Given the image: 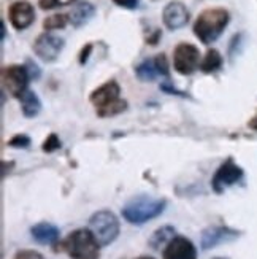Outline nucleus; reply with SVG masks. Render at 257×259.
Segmentation results:
<instances>
[{"label": "nucleus", "instance_id": "12", "mask_svg": "<svg viewBox=\"0 0 257 259\" xmlns=\"http://www.w3.org/2000/svg\"><path fill=\"white\" fill-rule=\"evenodd\" d=\"M119 93H121L119 84L113 80H110L105 84L97 88L95 91L91 94V97H89V100H91V104L95 107V110H100V108H105L111 104L118 102Z\"/></svg>", "mask_w": 257, "mask_h": 259}, {"label": "nucleus", "instance_id": "2", "mask_svg": "<svg viewBox=\"0 0 257 259\" xmlns=\"http://www.w3.org/2000/svg\"><path fill=\"white\" fill-rule=\"evenodd\" d=\"M167 202L164 199H154L148 196H138L129 200L122 208V217L130 224H143L154 220L164 211Z\"/></svg>", "mask_w": 257, "mask_h": 259}, {"label": "nucleus", "instance_id": "29", "mask_svg": "<svg viewBox=\"0 0 257 259\" xmlns=\"http://www.w3.org/2000/svg\"><path fill=\"white\" fill-rule=\"evenodd\" d=\"M91 51H92V45L89 43V45H86V47L81 50V54H80V64H86V62H87Z\"/></svg>", "mask_w": 257, "mask_h": 259}, {"label": "nucleus", "instance_id": "16", "mask_svg": "<svg viewBox=\"0 0 257 259\" xmlns=\"http://www.w3.org/2000/svg\"><path fill=\"white\" fill-rule=\"evenodd\" d=\"M18 99L21 102V108H22V113H24V116L33 118V116H37L40 113L41 102H40L38 96L33 91H30V89H26V91L22 93Z\"/></svg>", "mask_w": 257, "mask_h": 259}, {"label": "nucleus", "instance_id": "32", "mask_svg": "<svg viewBox=\"0 0 257 259\" xmlns=\"http://www.w3.org/2000/svg\"><path fill=\"white\" fill-rule=\"evenodd\" d=\"M137 259H154V257H151V256H140V257H137Z\"/></svg>", "mask_w": 257, "mask_h": 259}, {"label": "nucleus", "instance_id": "27", "mask_svg": "<svg viewBox=\"0 0 257 259\" xmlns=\"http://www.w3.org/2000/svg\"><path fill=\"white\" fill-rule=\"evenodd\" d=\"M15 259H44L43 254L33 250H21L15 254Z\"/></svg>", "mask_w": 257, "mask_h": 259}, {"label": "nucleus", "instance_id": "30", "mask_svg": "<svg viewBox=\"0 0 257 259\" xmlns=\"http://www.w3.org/2000/svg\"><path fill=\"white\" fill-rule=\"evenodd\" d=\"M249 127H251V129H254V131H257V115L249 121Z\"/></svg>", "mask_w": 257, "mask_h": 259}, {"label": "nucleus", "instance_id": "8", "mask_svg": "<svg viewBox=\"0 0 257 259\" xmlns=\"http://www.w3.org/2000/svg\"><path fill=\"white\" fill-rule=\"evenodd\" d=\"M241 178H243L241 168L232 159H227L216 170L213 180H211V186H213V189L218 194H221V193H224V189H227L229 186L238 183Z\"/></svg>", "mask_w": 257, "mask_h": 259}, {"label": "nucleus", "instance_id": "5", "mask_svg": "<svg viewBox=\"0 0 257 259\" xmlns=\"http://www.w3.org/2000/svg\"><path fill=\"white\" fill-rule=\"evenodd\" d=\"M200 53L198 48L191 43H180L173 53L175 70L181 75H191L198 69Z\"/></svg>", "mask_w": 257, "mask_h": 259}, {"label": "nucleus", "instance_id": "31", "mask_svg": "<svg viewBox=\"0 0 257 259\" xmlns=\"http://www.w3.org/2000/svg\"><path fill=\"white\" fill-rule=\"evenodd\" d=\"M0 27H2V40H5V37H7V29H5V22L2 21V26H0Z\"/></svg>", "mask_w": 257, "mask_h": 259}, {"label": "nucleus", "instance_id": "6", "mask_svg": "<svg viewBox=\"0 0 257 259\" xmlns=\"http://www.w3.org/2000/svg\"><path fill=\"white\" fill-rule=\"evenodd\" d=\"M29 73L24 65H7L2 69V83L5 91L11 96L19 97L27 89L29 83Z\"/></svg>", "mask_w": 257, "mask_h": 259}, {"label": "nucleus", "instance_id": "9", "mask_svg": "<svg viewBox=\"0 0 257 259\" xmlns=\"http://www.w3.org/2000/svg\"><path fill=\"white\" fill-rule=\"evenodd\" d=\"M8 18L16 30H24L35 21V10L27 0H18L8 8Z\"/></svg>", "mask_w": 257, "mask_h": 259}, {"label": "nucleus", "instance_id": "13", "mask_svg": "<svg viewBox=\"0 0 257 259\" xmlns=\"http://www.w3.org/2000/svg\"><path fill=\"white\" fill-rule=\"evenodd\" d=\"M195 246L186 237H175L164 250V259H195Z\"/></svg>", "mask_w": 257, "mask_h": 259}, {"label": "nucleus", "instance_id": "15", "mask_svg": "<svg viewBox=\"0 0 257 259\" xmlns=\"http://www.w3.org/2000/svg\"><path fill=\"white\" fill-rule=\"evenodd\" d=\"M94 13H95L94 5L89 4V2H84V0H83V2H78L72 8L70 15H69V19H70L73 27H81V26L87 24V22L92 19Z\"/></svg>", "mask_w": 257, "mask_h": 259}, {"label": "nucleus", "instance_id": "24", "mask_svg": "<svg viewBox=\"0 0 257 259\" xmlns=\"http://www.w3.org/2000/svg\"><path fill=\"white\" fill-rule=\"evenodd\" d=\"M59 148H61V142H59L58 135H56V134H51L43 143V151H46V153H53V151L59 150Z\"/></svg>", "mask_w": 257, "mask_h": 259}, {"label": "nucleus", "instance_id": "10", "mask_svg": "<svg viewBox=\"0 0 257 259\" xmlns=\"http://www.w3.org/2000/svg\"><path fill=\"white\" fill-rule=\"evenodd\" d=\"M162 19H164V24L170 30H180L189 22L191 15H189V10L186 8L183 2L173 0V2L165 5L162 11Z\"/></svg>", "mask_w": 257, "mask_h": 259}, {"label": "nucleus", "instance_id": "14", "mask_svg": "<svg viewBox=\"0 0 257 259\" xmlns=\"http://www.w3.org/2000/svg\"><path fill=\"white\" fill-rule=\"evenodd\" d=\"M32 237L38 243L43 245H51L59 240V229L51 223H38L30 229Z\"/></svg>", "mask_w": 257, "mask_h": 259}, {"label": "nucleus", "instance_id": "7", "mask_svg": "<svg viewBox=\"0 0 257 259\" xmlns=\"http://www.w3.org/2000/svg\"><path fill=\"white\" fill-rule=\"evenodd\" d=\"M64 38L44 32L41 35H38L35 43H33V51H35V54L43 62H54L64 50Z\"/></svg>", "mask_w": 257, "mask_h": 259}, {"label": "nucleus", "instance_id": "20", "mask_svg": "<svg viewBox=\"0 0 257 259\" xmlns=\"http://www.w3.org/2000/svg\"><path fill=\"white\" fill-rule=\"evenodd\" d=\"M126 108H127V102H126V100L119 99L118 102L111 104V105H108V107H105V108L97 110V115H98L100 118H111V116H116V115L122 113V111H124Z\"/></svg>", "mask_w": 257, "mask_h": 259}, {"label": "nucleus", "instance_id": "4", "mask_svg": "<svg viewBox=\"0 0 257 259\" xmlns=\"http://www.w3.org/2000/svg\"><path fill=\"white\" fill-rule=\"evenodd\" d=\"M89 231L92 232L100 246L113 243L119 235V221L115 213L108 210L97 211L89 220Z\"/></svg>", "mask_w": 257, "mask_h": 259}, {"label": "nucleus", "instance_id": "17", "mask_svg": "<svg viewBox=\"0 0 257 259\" xmlns=\"http://www.w3.org/2000/svg\"><path fill=\"white\" fill-rule=\"evenodd\" d=\"M173 239H175V228L164 226L152 234V237L149 239V246L152 250H161L162 245H169Z\"/></svg>", "mask_w": 257, "mask_h": 259}, {"label": "nucleus", "instance_id": "19", "mask_svg": "<svg viewBox=\"0 0 257 259\" xmlns=\"http://www.w3.org/2000/svg\"><path fill=\"white\" fill-rule=\"evenodd\" d=\"M135 73L141 81H152L154 78L159 75L158 69H156V65H154V59H144L141 64H138Z\"/></svg>", "mask_w": 257, "mask_h": 259}, {"label": "nucleus", "instance_id": "25", "mask_svg": "<svg viewBox=\"0 0 257 259\" xmlns=\"http://www.w3.org/2000/svg\"><path fill=\"white\" fill-rule=\"evenodd\" d=\"M8 145L13 146V148H27V146L30 145V139L24 134H18L8 142Z\"/></svg>", "mask_w": 257, "mask_h": 259}, {"label": "nucleus", "instance_id": "28", "mask_svg": "<svg viewBox=\"0 0 257 259\" xmlns=\"http://www.w3.org/2000/svg\"><path fill=\"white\" fill-rule=\"evenodd\" d=\"M118 7L127 8V10H135L138 8V0H113Z\"/></svg>", "mask_w": 257, "mask_h": 259}, {"label": "nucleus", "instance_id": "3", "mask_svg": "<svg viewBox=\"0 0 257 259\" xmlns=\"http://www.w3.org/2000/svg\"><path fill=\"white\" fill-rule=\"evenodd\" d=\"M72 259H98L100 245L89 229H76L62 243Z\"/></svg>", "mask_w": 257, "mask_h": 259}, {"label": "nucleus", "instance_id": "11", "mask_svg": "<svg viewBox=\"0 0 257 259\" xmlns=\"http://www.w3.org/2000/svg\"><path fill=\"white\" fill-rule=\"evenodd\" d=\"M240 237V232L233 231L230 228L226 226H215V228H208L203 231L202 234V248L203 250H210L215 248V246L226 243V242H232Z\"/></svg>", "mask_w": 257, "mask_h": 259}, {"label": "nucleus", "instance_id": "22", "mask_svg": "<svg viewBox=\"0 0 257 259\" xmlns=\"http://www.w3.org/2000/svg\"><path fill=\"white\" fill-rule=\"evenodd\" d=\"M154 65H156V69H158V73L161 76H167V78H169V75H170V67H169V61H167L165 54H159L158 58L154 59Z\"/></svg>", "mask_w": 257, "mask_h": 259}, {"label": "nucleus", "instance_id": "21", "mask_svg": "<svg viewBox=\"0 0 257 259\" xmlns=\"http://www.w3.org/2000/svg\"><path fill=\"white\" fill-rule=\"evenodd\" d=\"M69 16L67 15H53V16H48L46 19L43 21V29L44 30H56V29H64L67 26V22H69Z\"/></svg>", "mask_w": 257, "mask_h": 259}, {"label": "nucleus", "instance_id": "23", "mask_svg": "<svg viewBox=\"0 0 257 259\" xmlns=\"http://www.w3.org/2000/svg\"><path fill=\"white\" fill-rule=\"evenodd\" d=\"M76 0H40L38 7L41 10H53V8H58V7H65V5H70L75 4Z\"/></svg>", "mask_w": 257, "mask_h": 259}, {"label": "nucleus", "instance_id": "33", "mask_svg": "<svg viewBox=\"0 0 257 259\" xmlns=\"http://www.w3.org/2000/svg\"><path fill=\"white\" fill-rule=\"evenodd\" d=\"M215 259H226V257H215Z\"/></svg>", "mask_w": 257, "mask_h": 259}, {"label": "nucleus", "instance_id": "26", "mask_svg": "<svg viewBox=\"0 0 257 259\" xmlns=\"http://www.w3.org/2000/svg\"><path fill=\"white\" fill-rule=\"evenodd\" d=\"M26 70H27V73H29V78L30 80H38L40 78V75H41V72H40V67L35 64V62H32V61H27L26 62Z\"/></svg>", "mask_w": 257, "mask_h": 259}, {"label": "nucleus", "instance_id": "1", "mask_svg": "<svg viewBox=\"0 0 257 259\" xmlns=\"http://www.w3.org/2000/svg\"><path fill=\"white\" fill-rule=\"evenodd\" d=\"M229 21H230V15L227 10L208 8L198 15L194 24V33L202 43L210 45L219 38V35L227 27Z\"/></svg>", "mask_w": 257, "mask_h": 259}, {"label": "nucleus", "instance_id": "18", "mask_svg": "<svg viewBox=\"0 0 257 259\" xmlns=\"http://www.w3.org/2000/svg\"><path fill=\"white\" fill-rule=\"evenodd\" d=\"M221 65H222L221 53L218 50H210V51H207L202 64H200V70L203 73H213L221 69Z\"/></svg>", "mask_w": 257, "mask_h": 259}]
</instances>
